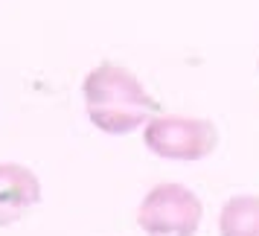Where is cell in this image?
Instances as JSON below:
<instances>
[{
	"mask_svg": "<svg viewBox=\"0 0 259 236\" xmlns=\"http://www.w3.org/2000/svg\"><path fill=\"white\" fill-rule=\"evenodd\" d=\"M82 96L91 123L105 134H128L160 114V102L140 79L114 61H102L84 76Z\"/></svg>",
	"mask_w": 259,
	"mask_h": 236,
	"instance_id": "cell-1",
	"label": "cell"
},
{
	"mask_svg": "<svg viewBox=\"0 0 259 236\" xmlns=\"http://www.w3.org/2000/svg\"><path fill=\"white\" fill-rule=\"evenodd\" d=\"M204 204L181 184H157L137 210V222L149 236H195Z\"/></svg>",
	"mask_w": 259,
	"mask_h": 236,
	"instance_id": "cell-2",
	"label": "cell"
},
{
	"mask_svg": "<svg viewBox=\"0 0 259 236\" xmlns=\"http://www.w3.org/2000/svg\"><path fill=\"white\" fill-rule=\"evenodd\" d=\"M146 146L169 161H201L219 146V131L210 120L157 114L146 123Z\"/></svg>",
	"mask_w": 259,
	"mask_h": 236,
	"instance_id": "cell-3",
	"label": "cell"
},
{
	"mask_svg": "<svg viewBox=\"0 0 259 236\" xmlns=\"http://www.w3.org/2000/svg\"><path fill=\"white\" fill-rule=\"evenodd\" d=\"M41 201V184L32 169L21 164H0V227L21 222Z\"/></svg>",
	"mask_w": 259,
	"mask_h": 236,
	"instance_id": "cell-4",
	"label": "cell"
},
{
	"mask_svg": "<svg viewBox=\"0 0 259 236\" xmlns=\"http://www.w3.org/2000/svg\"><path fill=\"white\" fill-rule=\"evenodd\" d=\"M222 236H259V195H236L219 216Z\"/></svg>",
	"mask_w": 259,
	"mask_h": 236,
	"instance_id": "cell-5",
	"label": "cell"
}]
</instances>
